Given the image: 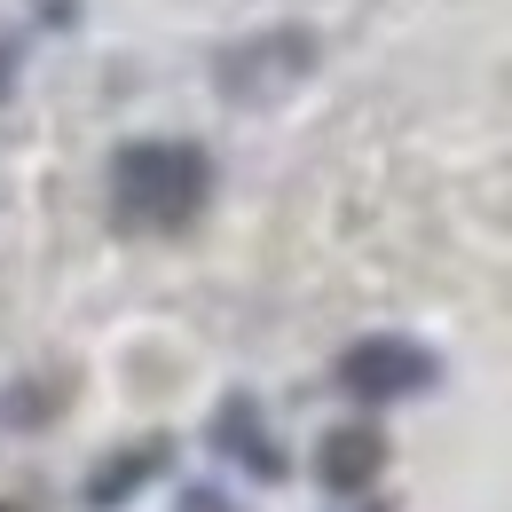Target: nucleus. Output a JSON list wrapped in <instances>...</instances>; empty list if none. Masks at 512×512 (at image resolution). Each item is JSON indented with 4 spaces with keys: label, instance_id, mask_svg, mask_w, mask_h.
<instances>
[{
    "label": "nucleus",
    "instance_id": "nucleus-2",
    "mask_svg": "<svg viewBox=\"0 0 512 512\" xmlns=\"http://www.w3.org/2000/svg\"><path fill=\"white\" fill-rule=\"evenodd\" d=\"M426 355L410 347V339H363L347 363H339V379L355 386L363 402H394V394H410V386H426Z\"/></svg>",
    "mask_w": 512,
    "mask_h": 512
},
{
    "label": "nucleus",
    "instance_id": "nucleus-1",
    "mask_svg": "<svg viewBox=\"0 0 512 512\" xmlns=\"http://www.w3.org/2000/svg\"><path fill=\"white\" fill-rule=\"evenodd\" d=\"M213 190V166L190 142H127L111 158V213L127 229H190Z\"/></svg>",
    "mask_w": 512,
    "mask_h": 512
},
{
    "label": "nucleus",
    "instance_id": "nucleus-4",
    "mask_svg": "<svg viewBox=\"0 0 512 512\" xmlns=\"http://www.w3.org/2000/svg\"><path fill=\"white\" fill-rule=\"evenodd\" d=\"M0 512H8V505H0Z\"/></svg>",
    "mask_w": 512,
    "mask_h": 512
},
{
    "label": "nucleus",
    "instance_id": "nucleus-3",
    "mask_svg": "<svg viewBox=\"0 0 512 512\" xmlns=\"http://www.w3.org/2000/svg\"><path fill=\"white\" fill-rule=\"evenodd\" d=\"M316 473L331 489H363L371 473H379V434H363V426H347V434H331L316 457Z\"/></svg>",
    "mask_w": 512,
    "mask_h": 512
}]
</instances>
